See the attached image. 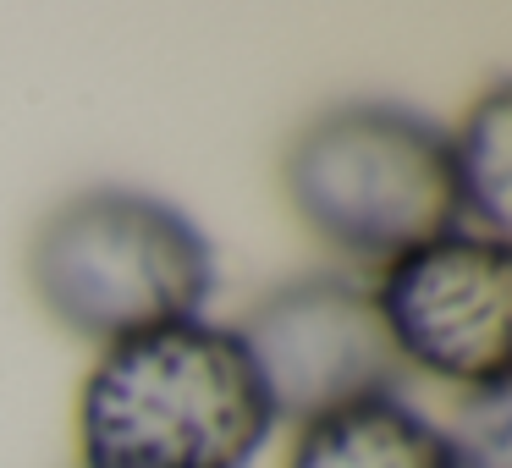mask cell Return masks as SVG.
Masks as SVG:
<instances>
[{"label":"cell","instance_id":"obj_1","mask_svg":"<svg viewBox=\"0 0 512 468\" xmlns=\"http://www.w3.org/2000/svg\"><path fill=\"white\" fill-rule=\"evenodd\" d=\"M270 430L237 325L204 314L100 347L78 391V468H248Z\"/></svg>","mask_w":512,"mask_h":468},{"label":"cell","instance_id":"obj_2","mask_svg":"<svg viewBox=\"0 0 512 468\" xmlns=\"http://www.w3.org/2000/svg\"><path fill=\"white\" fill-rule=\"evenodd\" d=\"M28 287L61 331L94 347L155 325L199 320L215 292L204 226L144 188H83L28 243Z\"/></svg>","mask_w":512,"mask_h":468},{"label":"cell","instance_id":"obj_3","mask_svg":"<svg viewBox=\"0 0 512 468\" xmlns=\"http://www.w3.org/2000/svg\"><path fill=\"white\" fill-rule=\"evenodd\" d=\"M281 188L314 243L364 265H386L402 248L463 226L446 127L391 100H347L320 111L287 144Z\"/></svg>","mask_w":512,"mask_h":468},{"label":"cell","instance_id":"obj_4","mask_svg":"<svg viewBox=\"0 0 512 468\" xmlns=\"http://www.w3.org/2000/svg\"><path fill=\"white\" fill-rule=\"evenodd\" d=\"M402 375L485 391L512 380V243L452 226L386 259L369 287Z\"/></svg>","mask_w":512,"mask_h":468},{"label":"cell","instance_id":"obj_5","mask_svg":"<svg viewBox=\"0 0 512 468\" xmlns=\"http://www.w3.org/2000/svg\"><path fill=\"white\" fill-rule=\"evenodd\" d=\"M237 336L270 391L276 424H309L358 397L402 391V364L375 320L369 287L342 270H309L270 287Z\"/></svg>","mask_w":512,"mask_h":468},{"label":"cell","instance_id":"obj_6","mask_svg":"<svg viewBox=\"0 0 512 468\" xmlns=\"http://www.w3.org/2000/svg\"><path fill=\"white\" fill-rule=\"evenodd\" d=\"M281 468H457L435 419H424L402 391L358 397L298 424Z\"/></svg>","mask_w":512,"mask_h":468},{"label":"cell","instance_id":"obj_7","mask_svg":"<svg viewBox=\"0 0 512 468\" xmlns=\"http://www.w3.org/2000/svg\"><path fill=\"white\" fill-rule=\"evenodd\" d=\"M446 166L463 226L490 237H507V171H512V89L490 83L463 122L446 133Z\"/></svg>","mask_w":512,"mask_h":468},{"label":"cell","instance_id":"obj_8","mask_svg":"<svg viewBox=\"0 0 512 468\" xmlns=\"http://www.w3.org/2000/svg\"><path fill=\"white\" fill-rule=\"evenodd\" d=\"M457 468H512V402L507 386L457 391L446 424H435Z\"/></svg>","mask_w":512,"mask_h":468}]
</instances>
